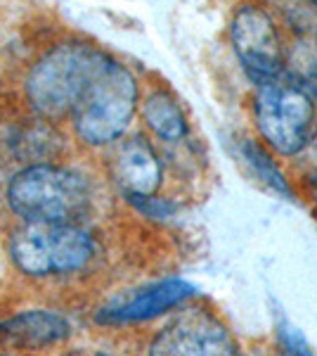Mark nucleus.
Wrapping results in <instances>:
<instances>
[{
  "instance_id": "1",
  "label": "nucleus",
  "mask_w": 317,
  "mask_h": 356,
  "mask_svg": "<svg viewBox=\"0 0 317 356\" xmlns=\"http://www.w3.org/2000/svg\"><path fill=\"white\" fill-rule=\"evenodd\" d=\"M107 55L88 43H62L31 67L26 100L43 122H60L71 114L80 93Z\"/></svg>"
},
{
  "instance_id": "2",
  "label": "nucleus",
  "mask_w": 317,
  "mask_h": 356,
  "mask_svg": "<svg viewBox=\"0 0 317 356\" xmlns=\"http://www.w3.org/2000/svg\"><path fill=\"white\" fill-rule=\"evenodd\" d=\"M8 204L26 223H76L90 207V188L65 166L31 164L12 176Z\"/></svg>"
},
{
  "instance_id": "3",
  "label": "nucleus",
  "mask_w": 317,
  "mask_h": 356,
  "mask_svg": "<svg viewBox=\"0 0 317 356\" xmlns=\"http://www.w3.org/2000/svg\"><path fill=\"white\" fill-rule=\"evenodd\" d=\"M137 107V81L130 69L107 55L95 76L71 110L76 136L88 145L102 147L119 140L132 122Z\"/></svg>"
},
{
  "instance_id": "4",
  "label": "nucleus",
  "mask_w": 317,
  "mask_h": 356,
  "mask_svg": "<svg viewBox=\"0 0 317 356\" xmlns=\"http://www.w3.org/2000/svg\"><path fill=\"white\" fill-rule=\"evenodd\" d=\"M93 254V238L76 223H26L10 238V257L26 275L78 271Z\"/></svg>"
},
{
  "instance_id": "5",
  "label": "nucleus",
  "mask_w": 317,
  "mask_h": 356,
  "mask_svg": "<svg viewBox=\"0 0 317 356\" xmlns=\"http://www.w3.org/2000/svg\"><path fill=\"white\" fill-rule=\"evenodd\" d=\"M253 114L263 140L280 154H298L313 138V97L303 86L282 76L258 86Z\"/></svg>"
},
{
  "instance_id": "6",
  "label": "nucleus",
  "mask_w": 317,
  "mask_h": 356,
  "mask_svg": "<svg viewBox=\"0 0 317 356\" xmlns=\"http://www.w3.org/2000/svg\"><path fill=\"white\" fill-rule=\"evenodd\" d=\"M232 48L253 83H268L284 72V48L273 17L256 5H241L230 26Z\"/></svg>"
},
{
  "instance_id": "7",
  "label": "nucleus",
  "mask_w": 317,
  "mask_h": 356,
  "mask_svg": "<svg viewBox=\"0 0 317 356\" xmlns=\"http://www.w3.org/2000/svg\"><path fill=\"white\" fill-rule=\"evenodd\" d=\"M149 356H239V347L216 316L192 309L154 337Z\"/></svg>"
},
{
  "instance_id": "8",
  "label": "nucleus",
  "mask_w": 317,
  "mask_h": 356,
  "mask_svg": "<svg viewBox=\"0 0 317 356\" xmlns=\"http://www.w3.org/2000/svg\"><path fill=\"white\" fill-rule=\"evenodd\" d=\"M197 295L194 285L185 283L180 278H169L161 283L147 285L142 290H135L130 295H123L121 300L112 302L109 307L97 314L100 323H132V321H147L154 316L169 312L189 297Z\"/></svg>"
},
{
  "instance_id": "9",
  "label": "nucleus",
  "mask_w": 317,
  "mask_h": 356,
  "mask_svg": "<svg viewBox=\"0 0 317 356\" xmlns=\"http://www.w3.org/2000/svg\"><path fill=\"white\" fill-rule=\"evenodd\" d=\"M112 176L128 197L154 195L161 183V162L142 136L119 143L112 154Z\"/></svg>"
},
{
  "instance_id": "10",
  "label": "nucleus",
  "mask_w": 317,
  "mask_h": 356,
  "mask_svg": "<svg viewBox=\"0 0 317 356\" xmlns=\"http://www.w3.org/2000/svg\"><path fill=\"white\" fill-rule=\"evenodd\" d=\"M69 335V323L53 312H26L0 323V349L38 352Z\"/></svg>"
},
{
  "instance_id": "11",
  "label": "nucleus",
  "mask_w": 317,
  "mask_h": 356,
  "mask_svg": "<svg viewBox=\"0 0 317 356\" xmlns=\"http://www.w3.org/2000/svg\"><path fill=\"white\" fill-rule=\"evenodd\" d=\"M142 119L161 140L178 143L187 136V119L175 97L166 90H154L142 102Z\"/></svg>"
},
{
  "instance_id": "12",
  "label": "nucleus",
  "mask_w": 317,
  "mask_h": 356,
  "mask_svg": "<svg viewBox=\"0 0 317 356\" xmlns=\"http://www.w3.org/2000/svg\"><path fill=\"white\" fill-rule=\"evenodd\" d=\"M291 72L296 76L298 86L317 88V36L315 33H305L301 41L296 43L293 53L289 55Z\"/></svg>"
},
{
  "instance_id": "13",
  "label": "nucleus",
  "mask_w": 317,
  "mask_h": 356,
  "mask_svg": "<svg viewBox=\"0 0 317 356\" xmlns=\"http://www.w3.org/2000/svg\"><path fill=\"white\" fill-rule=\"evenodd\" d=\"M244 157H246V162L251 164V169L256 171V176L261 178L263 183H268L273 191H277L282 195H289V183H286V178L284 174L280 171V166L270 159V154L263 150L261 145H258L256 140H244Z\"/></svg>"
},
{
  "instance_id": "14",
  "label": "nucleus",
  "mask_w": 317,
  "mask_h": 356,
  "mask_svg": "<svg viewBox=\"0 0 317 356\" xmlns=\"http://www.w3.org/2000/svg\"><path fill=\"white\" fill-rule=\"evenodd\" d=\"M280 356H313L305 337L289 323L280 325Z\"/></svg>"
},
{
  "instance_id": "15",
  "label": "nucleus",
  "mask_w": 317,
  "mask_h": 356,
  "mask_svg": "<svg viewBox=\"0 0 317 356\" xmlns=\"http://www.w3.org/2000/svg\"><path fill=\"white\" fill-rule=\"evenodd\" d=\"M142 214L152 216V219H166L175 211V204L169 202V200L154 197V195H140V197H128Z\"/></svg>"
},
{
  "instance_id": "16",
  "label": "nucleus",
  "mask_w": 317,
  "mask_h": 356,
  "mask_svg": "<svg viewBox=\"0 0 317 356\" xmlns=\"http://www.w3.org/2000/svg\"><path fill=\"white\" fill-rule=\"evenodd\" d=\"M310 193H313V200L317 202V174L313 176V181H310Z\"/></svg>"
},
{
  "instance_id": "17",
  "label": "nucleus",
  "mask_w": 317,
  "mask_h": 356,
  "mask_svg": "<svg viewBox=\"0 0 317 356\" xmlns=\"http://www.w3.org/2000/svg\"><path fill=\"white\" fill-rule=\"evenodd\" d=\"M313 19L317 22V0H313Z\"/></svg>"
}]
</instances>
